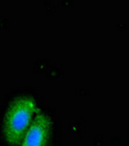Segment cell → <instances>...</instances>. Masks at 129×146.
I'll return each mask as SVG.
<instances>
[{
    "mask_svg": "<svg viewBox=\"0 0 129 146\" xmlns=\"http://www.w3.org/2000/svg\"><path fill=\"white\" fill-rule=\"evenodd\" d=\"M38 108L34 98L29 96L14 98L3 117V135L11 146H17L33 121Z\"/></svg>",
    "mask_w": 129,
    "mask_h": 146,
    "instance_id": "obj_1",
    "label": "cell"
},
{
    "mask_svg": "<svg viewBox=\"0 0 129 146\" xmlns=\"http://www.w3.org/2000/svg\"><path fill=\"white\" fill-rule=\"evenodd\" d=\"M53 121L49 114L38 109L33 121L17 146H47L50 140Z\"/></svg>",
    "mask_w": 129,
    "mask_h": 146,
    "instance_id": "obj_2",
    "label": "cell"
}]
</instances>
